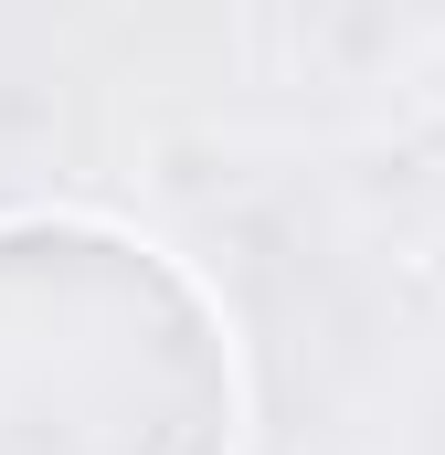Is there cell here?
<instances>
[{"mask_svg": "<svg viewBox=\"0 0 445 455\" xmlns=\"http://www.w3.org/2000/svg\"><path fill=\"white\" fill-rule=\"evenodd\" d=\"M233 360L202 286L96 223L0 233V455H222Z\"/></svg>", "mask_w": 445, "mask_h": 455, "instance_id": "obj_1", "label": "cell"}]
</instances>
